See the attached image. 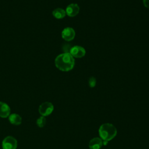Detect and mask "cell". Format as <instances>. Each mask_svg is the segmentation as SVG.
<instances>
[{"label": "cell", "instance_id": "1", "mask_svg": "<svg viewBox=\"0 0 149 149\" xmlns=\"http://www.w3.org/2000/svg\"><path fill=\"white\" fill-rule=\"evenodd\" d=\"M55 65L60 70L68 72L73 68L74 66V59L70 53L64 52L56 57Z\"/></svg>", "mask_w": 149, "mask_h": 149}, {"label": "cell", "instance_id": "2", "mask_svg": "<svg viewBox=\"0 0 149 149\" xmlns=\"http://www.w3.org/2000/svg\"><path fill=\"white\" fill-rule=\"evenodd\" d=\"M98 133L102 141H109L116 136L117 130L112 124L105 123L100 126Z\"/></svg>", "mask_w": 149, "mask_h": 149}, {"label": "cell", "instance_id": "3", "mask_svg": "<svg viewBox=\"0 0 149 149\" xmlns=\"http://www.w3.org/2000/svg\"><path fill=\"white\" fill-rule=\"evenodd\" d=\"M54 108V105L51 102H45L40 105L38 111L41 116H47L53 112Z\"/></svg>", "mask_w": 149, "mask_h": 149}, {"label": "cell", "instance_id": "4", "mask_svg": "<svg viewBox=\"0 0 149 149\" xmlns=\"http://www.w3.org/2000/svg\"><path fill=\"white\" fill-rule=\"evenodd\" d=\"M17 142L12 136H7L2 141V147L3 149H16Z\"/></svg>", "mask_w": 149, "mask_h": 149}, {"label": "cell", "instance_id": "5", "mask_svg": "<svg viewBox=\"0 0 149 149\" xmlns=\"http://www.w3.org/2000/svg\"><path fill=\"white\" fill-rule=\"evenodd\" d=\"M73 58H80L83 57L86 54L85 49L79 45H75L72 47L69 52Z\"/></svg>", "mask_w": 149, "mask_h": 149}, {"label": "cell", "instance_id": "6", "mask_svg": "<svg viewBox=\"0 0 149 149\" xmlns=\"http://www.w3.org/2000/svg\"><path fill=\"white\" fill-rule=\"evenodd\" d=\"M62 38L66 41H70L73 40L75 37V31L72 27L65 28L61 33Z\"/></svg>", "mask_w": 149, "mask_h": 149}, {"label": "cell", "instance_id": "7", "mask_svg": "<svg viewBox=\"0 0 149 149\" xmlns=\"http://www.w3.org/2000/svg\"><path fill=\"white\" fill-rule=\"evenodd\" d=\"M80 8L77 3H70L66 8V14L69 17H74L79 12Z\"/></svg>", "mask_w": 149, "mask_h": 149}, {"label": "cell", "instance_id": "8", "mask_svg": "<svg viewBox=\"0 0 149 149\" xmlns=\"http://www.w3.org/2000/svg\"><path fill=\"white\" fill-rule=\"evenodd\" d=\"M103 145V141L100 137H94L90 140L88 143L90 149H100Z\"/></svg>", "mask_w": 149, "mask_h": 149}, {"label": "cell", "instance_id": "9", "mask_svg": "<svg viewBox=\"0 0 149 149\" xmlns=\"http://www.w3.org/2000/svg\"><path fill=\"white\" fill-rule=\"evenodd\" d=\"M10 112V109L9 106L3 102L0 101V117L5 118L9 116Z\"/></svg>", "mask_w": 149, "mask_h": 149}, {"label": "cell", "instance_id": "10", "mask_svg": "<svg viewBox=\"0 0 149 149\" xmlns=\"http://www.w3.org/2000/svg\"><path fill=\"white\" fill-rule=\"evenodd\" d=\"M9 120L10 123L15 125H19L22 123V118L21 116L16 113H12L11 115H9Z\"/></svg>", "mask_w": 149, "mask_h": 149}, {"label": "cell", "instance_id": "11", "mask_svg": "<svg viewBox=\"0 0 149 149\" xmlns=\"http://www.w3.org/2000/svg\"><path fill=\"white\" fill-rule=\"evenodd\" d=\"M66 12L64 9L62 8H56L52 11V15L54 17L58 19H61L65 17Z\"/></svg>", "mask_w": 149, "mask_h": 149}, {"label": "cell", "instance_id": "12", "mask_svg": "<svg viewBox=\"0 0 149 149\" xmlns=\"http://www.w3.org/2000/svg\"><path fill=\"white\" fill-rule=\"evenodd\" d=\"M45 123H46V119H45V116H41L37 119L36 124L40 127H44L45 126Z\"/></svg>", "mask_w": 149, "mask_h": 149}, {"label": "cell", "instance_id": "13", "mask_svg": "<svg viewBox=\"0 0 149 149\" xmlns=\"http://www.w3.org/2000/svg\"><path fill=\"white\" fill-rule=\"evenodd\" d=\"M88 85L90 87H94L96 85V79L94 77L91 76L88 79Z\"/></svg>", "mask_w": 149, "mask_h": 149}, {"label": "cell", "instance_id": "14", "mask_svg": "<svg viewBox=\"0 0 149 149\" xmlns=\"http://www.w3.org/2000/svg\"><path fill=\"white\" fill-rule=\"evenodd\" d=\"M72 46L70 45V44H65L63 48V50L65 51V52H68V53H69L70 52V51L72 48Z\"/></svg>", "mask_w": 149, "mask_h": 149}, {"label": "cell", "instance_id": "15", "mask_svg": "<svg viewBox=\"0 0 149 149\" xmlns=\"http://www.w3.org/2000/svg\"><path fill=\"white\" fill-rule=\"evenodd\" d=\"M144 6L149 9V0H143Z\"/></svg>", "mask_w": 149, "mask_h": 149}]
</instances>
